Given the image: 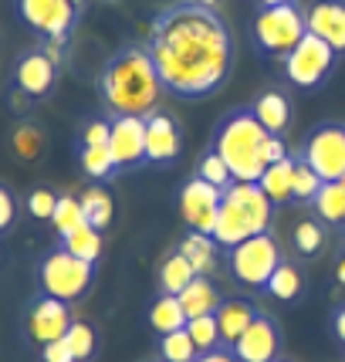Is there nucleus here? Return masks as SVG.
<instances>
[{
    "mask_svg": "<svg viewBox=\"0 0 345 362\" xmlns=\"http://www.w3.org/2000/svg\"><path fill=\"white\" fill-rule=\"evenodd\" d=\"M146 47L163 88L187 102L217 95L234 71V37L227 21L217 7L197 0L159 7Z\"/></svg>",
    "mask_w": 345,
    "mask_h": 362,
    "instance_id": "f257e3e1",
    "label": "nucleus"
},
{
    "mask_svg": "<svg viewBox=\"0 0 345 362\" xmlns=\"http://www.w3.org/2000/svg\"><path fill=\"white\" fill-rule=\"evenodd\" d=\"M98 98L109 115H149L166 92L146 45H122L98 71Z\"/></svg>",
    "mask_w": 345,
    "mask_h": 362,
    "instance_id": "f03ea898",
    "label": "nucleus"
},
{
    "mask_svg": "<svg viewBox=\"0 0 345 362\" xmlns=\"http://www.w3.org/2000/svg\"><path fill=\"white\" fill-rule=\"evenodd\" d=\"M271 132L261 126V119L254 115L251 105L223 112L217 126L210 132V149L217 153L227 170L234 173L237 183H257L261 173L267 170L264 163V146Z\"/></svg>",
    "mask_w": 345,
    "mask_h": 362,
    "instance_id": "7ed1b4c3",
    "label": "nucleus"
},
{
    "mask_svg": "<svg viewBox=\"0 0 345 362\" xmlns=\"http://www.w3.org/2000/svg\"><path fill=\"white\" fill-rule=\"evenodd\" d=\"M274 210L261 183H230L223 189V204H220V217L214 227V240L223 251L237 247L240 240H247L254 234H264L274 223Z\"/></svg>",
    "mask_w": 345,
    "mask_h": 362,
    "instance_id": "20e7f679",
    "label": "nucleus"
},
{
    "mask_svg": "<svg viewBox=\"0 0 345 362\" xmlns=\"http://www.w3.org/2000/svg\"><path fill=\"white\" fill-rule=\"evenodd\" d=\"M308 34L305 7L301 4H281V7H257L251 21V41L254 51L271 62H284L295 45Z\"/></svg>",
    "mask_w": 345,
    "mask_h": 362,
    "instance_id": "39448f33",
    "label": "nucleus"
},
{
    "mask_svg": "<svg viewBox=\"0 0 345 362\" xmlns=\"http://www.w3.org/2000/svg\"><path fill=\"white\" fill-rule=\"evenodd\" d=\"M95 278H98V264H88L75 254H68L62 244H54L37 264V291L68 301V305L88 298Z\"/></svg>",
    "mask_w": 345,
    "mask_h": 362,
    "instance_id": "423d86ee",
    "label": "nucleus"
},
{
    "mask_svg": "<svg viewBox=\"0 0 345 362\" xmlns=\"http://www.w3.org/2000/svg\"><path fill=\"white\" fill-rule=\"evenodd\" d=\"M281 261H284V251H281V244H278V237H274V230L254 234L227 251L230 281L237 288H247V291H264L267 278L274 274V268Z\"/></svg>",
    "mask_w": 345,
    "mask_h": 362,
    "instance_id": "0eeeda50",
    "label": "nucleus"
},
{
    "mask_svg": "<svg viewBox=\"0 0 345 362\" xmlns=\"http://www.w3.org/2000/svg\"><path fill=\"white\" fill-rule=\"evenodd\" d=\"M58 68H62V64L47 54L45 45L28 47L14 62V75H11V109L28 112L34 102H45L47 95L54 92V85H58Z\"/></svg>",
    "mask_w": 345,
    "mask_h": 362,
    "instance_id": "6e6552de",
    "label": "nucleus"
},
{
    "mask_svg": "<svg viewBox=\"0 0 345 362\" xmlns=\"http://www.w3.org/2000/svg\"><path fill=\"white\" fill-rule=\"evenodd\" d=\"M281 64H284L288 85H295L301 92H315V88L329 85L332 71H335V64H339V54L332 51V45H325L322 37H315V34L308 31Z\"/></svg>",
    "mask_w": 345,
    "mask_h": 362,
    "instance_id": "1a4fd4ad",
    "label": "nucleus"
},
{
    "mask_svg": "<svg viewBox=\"0 0 345 362\" xmlns=\"http://www.w3.org/2000/svg\"><path fill=\"white\" fill-rule=\"evenodd\" d=\"M298 156L312 166L325 183L345 180V122H318L305 136Z\"/></svg>",
    "mask_w": 345,
    "mask_h": 362,
    "instance_id": "9d476101",
    "label": "nucleus"
},
{
    "mask_svg": "<svg viewBox=\"0 0 345 362\" xmlns=\"http://www.w3.org/2000/svg\"><path fill=\"white\" fill-rule=\"evenodd\" d=\"M14 11L41 41H62V45H68L81 17V7H75L71 0H14Z\"/></svg>",
    "mask_w": 345,
    "mask_h": 362,
    "instance_id": "9b49d317",
    "label": "nucleus"
},
{
    "mask_svg": "<svg viewBox=\"0 0 345 362\" xmlns=\"http://www.w3.org/2000/svg\"><path fill=\"white\" fill-rule=\"evenodd\" d=\"M71 322H75V315H71V305H68V301H58V298H51V295H41V291H37V295L28 301V308H24L21 332H24V339H28L31 346L45 349L47 342L64 339L68 329H71Z\"/></svg>",
    "mask_w": 345,
    "mask_h": 362,
    "instance_id": "f8f14e48",
    "label": "nucleus"
},
{
    "mask_svg": "<svg viewBox=\"0 0 345 362\" xmlns=\"http://www.w3.org/2000/svg\"><path fill=\"white\" fill-rule=\"evenodd\" d=\"M176 204H180V217L187 223V230L214 237L220 217V204H223V189L204 183L200 176H187L183 187L176 193Z\"/></svg>",
    "mask_w": 345,
    "mask_h": 362,
    "instance_id": "ddd939ff",
    "label": "nucleus"
},
{
    "mask_svg": "<svg viewBox=\"0 0 345 362\" xmlns=\"http://www.w3.org/2000/svg\"><path fill=\"white\" fill-rule=\"evenodd\" d=\"M183 153V129L176 115L166 109H156L146 115V166L170 170Z\"/></svg>",
    "mask_w": 345,
    "mask_h": 362,
    "instance_id": "4468645a",
    "label": "nucleus"
},
{
    "mask_svg": "<svg viewBox=\"0 0 345 362\" xmlns=\"http://www.w3.org/2000/svg\"><path fill=\"white\" fill-rule=\"evenodd\" d=\"M109 149L119 176L146 170V115H112Z\"/></svg>",
    "mask_w": 345,
    "mask_h": 362,
    "instance_id": "2eb2a0df",
    "label": "nucleus"
},
{
    "mask_svg": "<svg viewBox=\"0 0 345 362\" xmlns=\"http://www.w3.org/2000/svg\"><path fill=\"white\" fill-rule=\"evenodd\" d=\"M278 352H281V329H278V322L267 312H257L254 322L247 325V332L234 342L237 362H278Z\"/></svg>",
    "mask_w": 345,
    "mask_h": 362,
    "instance_id": "dca6fc26",
    "label": "nucleus"
},
{
    "mask_svg": "<svg viewBox=\"0 0 345 362\" xmlns=\"http://www.w3.org/2000/svg\"><path fill=\"white\" fill-rule=\"evenodd\" d=\"M305 21L315 37H322L332 51L345 54V0H315L305 7Z\"/></svg>",
    "mask_w": 345,
    "mask_h": 362,
    "instance_id": "f3484780",
    "label": "nucleus"
},
{
    "mask_svg": "<svg viewBox=\"0 0 345 362\" xmlns=\"http://www.w3.org/2000/svg\"><path fill=\"white\" fill-rule=\"evenodd\" d=\"M254 115L261 119V126L271 132V136H284L291 122H295V105H291V95L281 92V88H267L254 98Z\"/></svg>",
    "mask_w": 345,
    "mask_h": 362,
    "instance_id": "a211bd4d",
    "label": "nucleus"
},
{
    "mask_svg": "<svg viewBox=\"0 0 345 362\" xmlns=\"http://www.w3.org/2000/svg\"><path fill=\"white\" fill-rule=\"evenodd\" d=\"M261 308L254 305L251 298H244V295H234V298H223L217 308V329H220V342L227 349H234V342L247 332V325L254 322Z\"/></svg>",
    "mask_w": 345,
    "mask_h": 362,
    "instance_id": "6ab92c4d",
    "label": "nucleus"
},
{
    "mask_svg": "<svg viewBox=\"0 0 345 362\" xmlns=\"http://www.w3.org/2000/svg\"><path fill=\"white\" fill-rule=\"evenodd\" d=\"M325 244H329V223L318 221L315 214H301L291 227V251L301 261H315V257H322Z\"/></svg>",
    "mask_w": 345,
    "mask_h": 362,
    "instance_id": "aec40b11",
    "label": "nucleus"
},
{
    "mask_svg": "<svg viewBox=\"0 0 345 362\" xmlns=\"http://www.w3.org/2000/svg\"><path fill=\"white\" fill-rule=\"evenodd\" d=\"M197 278V271L193 264L187 261V254L180 251V247H172L163 261H159L156 268V288L159 295H183L187 291V284Z\"/></svg>",
    "mask_w": 345,
    "mask_h": 362,
    "instance_id": "412c9836",
    "label": "nucleus"
},
{
    "mask_svg": "<svg viewBox=\"0 0 345 362\" xmlns=\"http://www.w3.org/2000/svg\"><path fill=\"white\" fill-rule=\"evenodd\" d=\"M264 295H271L274 301H284V305H295L305 295V271L298 268V261L284 257L281 264L274 268V274L267 278Z\"/></svg>",
    "mask_w": 345,
    "mask_h": 362,
    "instance_id": "4be33fe9",
    "label": "nucleus"
},
{
    "mask_svg": "<svg viewBox=\"0 0 345 362\" xmlns=\"http://www.w3.org/2000/svg\"><path fill=\"white\" fill-rule=\"evenodd\" d=\"M183 308H187V318H200V315H217L223 295L217 291V284L210 281L206 274H197L193 281L187 284V291L180 295Z\"/></svg>",
    "mask_w": 345,
    "mask_h": 362,
    "instance_id": "5701e85b",
    "label": "nucleus"
},
{
    "mask_svg": "<svg viewBox=\"0 0 345 362\" xmlns=\"http://www.w3.org/2000/svg\"><path fill=\"white\" fill-rule=\"evenodd\" d=\"M261 189L271 197V204L281 210L284 204H291V187H295V153L281 163H271L264 173H261Z\"/></svg>",
    "mask_w": 345,
    "mask_h": 362,
    "instance_id": "b1692460",
    "label": "nucleus"
},
{
    "mask_svg": "<svg viewBox=\"0 0 345 362\" xmlns=\"http://www.w3.org/2000/svg\"><path fill=\"white\" fill-rule=\"evenodd\" d=\"M187 308H183V301L180 295H156L153 305H149V325L156 335H170V332H180L187 329Z\"/></svg>",
    "mask_w": 345,
    "mask_h": 362,
    "instance_id": "393cba45",
    "label": "nucleus"
},
{
    "mask_svg": "<svg viewBox=\"0 0 345 362\" xmlns=\"http://www.w3.org/2000/svg\"><path fill=\"white\" fill-rule=\"evenodd\" d=\"M176 247L187 254V261L193 264V271H197V274H206V278H210V274L217 271V264H220V261H217L220 244L214 240V237L197 234V230H187V237H183Z\"/></svg>",
    "mask_w": 345,
    "mask_h": 362,
    "instance_id": "a878e982",
    "label": "nucleus"
},
{
    "mask_svg": "<svg viewBox=\"0 0 345 362\" xmlns=\"http://www.w3.org/2000/svg\"><path fill=\"white\" fill-rule=\"evenodd\" d=\"M78 204L85 210V221L92 223L95 230H109L112 223V214H115V204H112V193L102 183H88V187L78 193Z\"/></svg>",
    "mask_w": 345,
    "mask_h": 362,
    "instance_id": "bb28decb",
    "label": "nucleus"
},
{
    "mask_svg": "<svg viewBox=\"0 0 345 362\" xmlns=\"http://www.w3.org/2000/svg\"><path fill=\"white\" fill-rule=\"evenodd\" d=\"M312 210L329 227H345V187L342 183H322V189L312 200Z\"/></svg>",
    "mask_w": 345,
    "mask_h": 362,
    "instance_id": "cd10ccee",
    "label": "nucleus"
},
{
    "mask_svg": "<svg viewBox=\"0 0 345 362\" xmlns=\"http://www.w3.org/2000/svg\"><path fill=\"white\" fill-rule=\"evenodd\" d=\"M58 244H62L68 254H75V257H81V261H88V264H98V261H102V251H105L102 230H95L92 223L78 227L75 234H68V237H58Z\"/></svg>",
    "mask_w": 345,
    "mask_h": 362,
    "instance_id": "c85d7f7f",
    "label": "nucleus"
},
{
    "mask_svg": "<svg viewBox=\"0 0 345 362\" xmlns=\"http://www.w3.org/2000/svg\"><path fill=\"white\" fill-rule=\"evenodd\" d=\"M78 163H81V173L88 176L92 183H109L119 176V166L112 159L109 146H85L78 149Z\"/></svg>",
    "mask_w": 345,
    "mask_h": 362,
    "instance_id": "c756f323",
    "label": "nucleus"
},
{
    "mask_svg": "<svg viewBox=\"0 0 345 362\" xmlns=\"http://www.w3.org/2000/svg\"><path fill=\"white\" fill-rule=\"evenodd\" d=\"M11 149L21 163H34V159L45 153V136L41 129L31 126V122H17L14 132H11Z\"/></svg>",
    "mask_w": 345,
    "mask_h": 362,
    "instance_id": "7c9ffc66",
    "label": "nucleus"
},
{
    "mask_svg": "<svg viewBox=\"0 0 345 362\" xmlns=\"http://www.w3.org/2000/svg\"><path fill=\"white\" fill-rule=\"evenodd\" d=\"M85 210H81L78 197H71V193H62L58 197V210H54V217H51V227H54V234L58 237H68L75 234L78 227H85Z\"/></svg>",
    "mask_w": 345,
    "mask_h": 362,
    "instance_id": "2f4dec72",
    "label": "nucleus"
},
{
    "mask_svg": "<svg viewBox=\"0 0 345 362\" xmlns=\"http://www.w3.org/2000/svg\"><path fill=\"white\" fill-rule=\"evenodd\" d=\"M322 176L315 173L312 166L305 163V159L295 153V187H291V204H301V206H312L315 193L322 189Z\"/></svg>",
    "mask_w": 345,
    "mask_h": 362,
    "instance_id": "473e14b6",
    "label": "nucleus"
},
{
    "mask_svg": "<svg viewBox=\"0 0 345 362\" xmlns=\"http://www.w3.org/2000/svg\"><path fill=\"white\" fill-rule=\"evenodd\" d=\"M200 356V349L193 346L187 329L170 332V335H159V359L163 362H193Z\"/></svg>",
    "mask_w": 345,
    "mask_h": 362,
    "instance_id": "72a5a7b5",
    "label": "nucleus"
},
{
    "mask_svg": "<svg viewBox=\"0 0 345 362\" xmlns=\"http://www.w3.org/2000/svg\"><path fill=\"white\" fill-rule=\"evenodd\" d=\"M193 176H200L204 183H210V187H217V189H227L230 183H234V173L227 170V163H223L214 149H206L204 156L197 159V170H193Z\"/></svg>",
    "mask_w": 345,
    "mask_h": 362,
    "instance_id": "f704fd0d",
    "label": "nucleus"
},
{
    "mask_svg": "<svg viewBox=\"0 0 345 362\" xmlns=\"http://www.w3.org/2000/svg\"><path fill=\"white\" fill-rule=\"evenodd\" d=\"M68 346H71V352H75V359L78 362H92L95 349H98V335H95V329L88 325V322H71V329H68Z\"/></svg>",
    "mask_w": 345,
    "mask_h": 362,
    "instance_id": "c9c22d12",
    "label": "nucleus"
},
{
    "mask_svg": "<svg viewBox=\"0 0 345 362\" xmlns=\"http://www.w3.org/2000/svg\"><path fill=\"white\" fill-rule=\"evenodd\" d=\"M187 332L193 339V346L200 352H210V349H220V329H217V315H200V318H189Z\"/></svg>",
    "mask_w": 345,
    "mask_h": 362,
    "instance_id": "e433bc0d",
    "label": "nucleus"
},
{
    "mask_svg": "<svg viewBox=\"0 0 345 362\" xmlns=\"http://www.w3.org/2000/svg\"><path fill=\"white\" fill-rule=\"evenodd\" d=\"M58 197H62V193H54L51 187H37V189H31V193H28V200H24V210H28V217L51 223L54 210H58Z\"/></svg>",
    "mask_w": 345,
    "mask_h": 362,
    "instance_id": "4c0bfd02",
    "label": "nucleus"
},
{
    "mask_svg": "<svg viewBox=\"0 0 345 362\" xmlns=\"http://www.w3.org/2000/svg\"><path fill=\"white\" fill-rule=\"evenodd\" d=\"M109 136H112V115H92L78 129V149H85V146H109Z\"/></svg>",
    "mask_w": 345,
    "mask_h": 362,
    "instance_id": "58836bf2",
    "label": "nucleus"
},
{
    "mask_svg": "<svg viewBox=\"0 0 345 362\" xmlns=\"http://www.w3.org/2000/svg\"><path fill=\"white\" fill-rule=\"evenodd\" d=\"M17 221V200L14 193L7 189V183H0V237L7 234Z\"/></svg>",
    "mask_w": 345,
    "mask_h": 362,
    "instance_id": "ea45409f",
    "label": "nucleus"
},
{
    "mask_svg": "<svg viewBox=\"0 0 345 362\" xmlns=\"http://www.w3.org/2000/svg\"><path fill=\"white\" fill-rule=\"evenodd\" d=\"M37 356H41V362H78L75 352H71V346H68V339L47 342L45 349H37Z\"/></svg>",
    "mask_w": 345,
    "mask_h": 362,
    "instance_id": "a19ab883",
    "label": "nucleus"
},
{
    "mask_svg": "<svg viewBox=\"0 0 345 362\" xmlns=\"http://www.w3.org/2000/svg\"><path fill=\"white\" fill-rule=\"evenodd\" d=\"M291 156V149L284 146V136H271L264 146V163L271 166V163H281V159Z\"/></svg>",
    "mask_w": 345,
    "mask_h": 362,
    "instance_id": "79ce46f5",
    "label": "nucleus"
},
{
    "mask_svg": "<svg viewBox=\"0 0 345 362\" xmlns=\"http://www.w3.org/2000/svg\"><path fill=\"white\" fill-rule=\"evenodd\" d=\"M329 329H332V339L345 349V301L332 308V318H329Z\"/></svg>",
    "mask_w": 345,
    "mask_h": 362,
    "instance_id": "37998d69",
    "label": "nucleus"
},
{
    "mask_svg": "<svg viewBox=\"0 0 345 362\" xmlns=\"http://www.w3.org/2000/svg\"><path fill=\"white\" fill-rule=\"evenodd\" d=\"M193 362H237V356H234V349L220 346V349H210V352H200Z\"/></svg>",
    "mask_w": 345,
    "mask_h": 362,
    "instance_id": "c03bdc74",
    "label": "nucleus"
},
{
    "mask_svg": "<svg viewBox=\"0 0 345 362\" xmlns=\"http://www.w3.org/2000/svg\"><path fill=\"white\" fill-rule=\"evenodd\" d=\"M332 278H335V284H339V288H345V240H342V251H339V257H335V271H332Z\"/></svg>",
    "mask_w": 345,
    "mask_h": 362,
    "instance_id": "a18cd8bd",
    "label": "nucleus"
},
{
    "mask_svg": "<svg viewBox=\"0 0 345 362\" xmlns=\"http://www.w3.org/2000/svg\"><path fill=\"white\" fill-rule=\"evenodd\" d=\"M281 4H301V0H257V7H281Z\"/></svg>",
    "mask_w": 345,
    "mask_h": 362,
    "instance_id": "49530a36",
    "label": "nucleus"
},
{
    "mask_svg": "<svg viewBox=\"0 0 345 362\" xmlns=\"http://www.w3.org/2000/svg\"><path fill=\"white\" fill-rule=\"evenodd\" d=\"M197 4H206V7H217L220 0H197Z\"/></svg>",
    "mask_w": 345,
    "mask_h": 362,
    "instance_id": "de8ad7c7",
    "label": "nucleus"
},
{
    "mask_svg": "<svg viewBox=\"0 0 345 362\" xmlns=\"http://www.w3.org/2000/svg\"><path fill=\"white\" fill-rule=\"evenodd\" d=\"M71 4H75V7H81V11H85V4H88V0H71Z\"/></svg>",
    "mask_w": 345,
    "mask_h": 362,
    "instance_id": "09e8293b",
    "label": "nucleus"
},
{
    "mask_svg": "<svg viewBox=\"0 0 345 362\" xmlns=\"http://www.w3.org/2000/svg\"><path fill=\"white\" fill-rule=\"evenodd\" d=\"M146 362H163V359H159V356H156V359H146Z\"/></svg>",
    "mask_w": 345,
    "mask_h": 362,
    "instance_id": "8fccbe9b",
    "label": "nucleus"
},
{
    "mask_svg": "<svg viewBox=\"0 0 345 362\" xmlns=\"http://www.w3.org/2000/svg\"><path fill=\"white\" fill-rule=\"evenodd\" d=\"M342 240H345V227H342Z\"/></svg>",
    "mask_w": 345,
    "mask_h": 362,
    "instance_id": "3c124183",
    "label": "nucleus"
},
{
    "mask_svg": "<svg viewBox=\"0 0 345 362\" xmlns=\"http://www.w3.org/2000/svg\"><path fill=\"white\" fill-rule=\"evenodd\" d=\"M339 183H342V187H345V180H339Z\"/></svg>",
    "mask_w": 345,
    "mask_h": 362,
    "instance_id": "603ef678",
    "label": "nucleus"
},
{
    "mask_svg": "<svg viewBox=\"0 0 345 362\" xmlns=\"http://www.w3.org/2000/svg\"><path fill=\"white\" fill-rule=\"evenodd\" d=\"M278 362H288V359H278Z\"/></svg>",
    "mask_w": 345,
    "mask_h": 362,
    "instance_id": "864d4df0",
    "label": "nucleus"
},
{
    "mask_svg": "<svg viewBox=\"0 0 345 362\" xmlns=\"http://www.w3.org/2000/svg\"><path fill=\"white\" fill-rule=\"evenodd\" d=\"M109 4H115V0H109Z\"/></svg>",
    "mask_w": 345,
    "mask_h": 362,
    "instance_id": "5fc2aeb1",
    "label": "nucleus"
}]
</instances>
